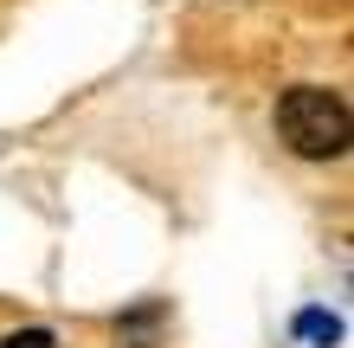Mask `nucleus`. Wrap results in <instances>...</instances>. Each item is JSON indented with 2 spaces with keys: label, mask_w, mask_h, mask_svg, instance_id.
<instances>
[{
  "label": "nucleus",
  "mask_w": 354,
  "mask_h": 348,
  "mask_svg": "<svg viewBox=\"0 0 354 348\" xmlns=\"http://www.w3.org/2000/svg\"><path fill=\"white\" fill-rule=\"evenodd\" d=\"M277 136L309 161H335L348 149V104L328 84H297L277 97Z\"/></svg>",
  "instance_id": "1"
},
{
  "label": "nucleus",
  "mask_w": 354,
  "mask_h": 348,
  "mask_svg": "<svg viewBox=\"0 0 354 348\" xmlns=\"http://www.w3.org/2000/svg\"><path fill=\"white\" fill-rule=\"evenodd\" d=\"M0 348H58V342H52V329H19V336H7Z\"/></svg>",
  "instance_id": "2"
}]
</instances>
